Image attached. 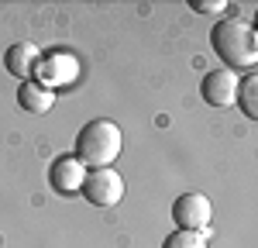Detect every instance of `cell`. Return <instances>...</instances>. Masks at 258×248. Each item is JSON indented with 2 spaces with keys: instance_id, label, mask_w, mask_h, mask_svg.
I'll return each mask as SVG.
<instances>
[{
  "instance_id": "6da1fadb",
  "label": "cell",
  "mask_w": 258,
  "mask_h": 248,
  "mask_svg": "<svg viewBox=\"0 0 258 248\" xmlns=\"http://www.w3.org/2000/svg\"><path fill=\"white\" fill-rule=\"evenodd\" d=\"M210 41H214V52L227 62V69H255L258 62V38L255 28L244 18H220L210 31Z\"/></svg>"
},
{
  "instance_id": "7a4b0ae2",
  "label": "cell",
  "mask_w": 258,
  "mask_h": 248,
  "mask_svg": "<svg viewBox=\"0 0 258 248\" xmlns=\"http://www.w3.org/2000/svg\"><path fill=\"white\" fill-rule=\"evenodd\" d=\"M120 148H124L120 128L114 121H107V117H100V121H90L80 131V138H76V159L83 165H93V169H107L120 155Z\"/></svg>"
},
{
  "instance_id": "3957f363",
  "label": "cell",
  "mask_w": 258,
  "mask_h": 248,
  "mask_svg": "<svg viewBox=\"0 0 258 248\" xmlns=\"http://www.w3.org/2000/svg\"><path fill=\"white\" fill-rule=\"evenodd\" d=\"M80 193L93 207H117L120 197H124V179H120V172H114L110 165L107 169H93V172H86Z\"/></svg>"
},
{
  "instance_id": "277c9868",
  "label": "cell",
  "mask_w": 258,
  "mask_h": 248,
  "mask_svg": "<svg viewBox=\"0 0 258 248\" xmlns=\"http://www.w3.org/2000/svg\"><path fill=\"white\" fill-rule=\"evenodd\" d=\"M172 221L179 231H203L210 227V200L203 193H182L172 204Z\"/></svg>"
},
{
  "instance_id": "5b68a950",
  "label": "cell",
  "mask_w": 258,
  "mask_h": 248,
  "mask_svg": "<svg viewBox=\"0 0 258 248\" xmlns=\"http://www.w3.org/2000/svg\"><path fill=\"white\" fill-rule=\"evenodd\" d=\"M238 73H231V69H214V73H207L203 76V100L210 103V107H231V103L238 100Z\"/></svg>"
},
{
  "instance_id": "8992f818",
  "label": "cell",
  "mask_w": 258,
  "mask_h": 248,
  "mask_svg": "<svg viewBox=\"0 0 258 248\" xmlns=\"http://www.w3.org/2000/svg\"><path fill=\"white\" fill-rule=\"evenodd\" d=\"M52 190L62 193V197H73L83 190V179H86V165L76 159V155H59L52 162Z\"/></svg>"
},
{
  "instance_id": "52a82bcc",
  "label": "cell",
  "mask_w": 258,
  "mask_h": 248,
  "mask_svg": "<svg viewBox=\"0 0 258 248\" xmlns=\"http://www.w3.org/2000/svg\"><path fill=\"white\" fill-rule=\"evenodd\" d=\"M38 62H41V52H38L35 41H18V45H11L7 55H4L7 73H11V76H21V80H28V76L38 69Z\"/></svg>"
},
{
  "instance_id": "ba28073f",
  "label": "cell",
  "mask_w": 258,
  "mask_h": 248,
  "mask_svg": "<svg viewBox=\"0 0 258 248\" xmlns=\"http://www.w3.org/2000/svg\"><path fill=\"white\" fill-rule=\"evenodd\" d=\"M18 103H21V110H28V114H48L52 103H55V90L41 86L38 80H24L18 90Z\"/></svg>"
},
{
  "instance_id": "9c48e42d",
  "label": "cell",
  "mask_w": 258,
  "mask_h": 248,
  "mask_svg": "<svg viewBox=\"0 0 258 248\" xmlns=\"http://www.w3.org/2000/svg\"><path fill=\"white\" fill-rule=\"evenodd\" d=\"M48 66H52V69H41L38 76H41V86H48V90H52V83H69V80H76V59H69V55H52V59H48Z\"/></svg>"
},
{
  "instance_id": "30bf717a",
  "label": "cell",
  "mask_w": 258,
  "mask_h": 248,
  "mask_svg": "<svg viewBox=\"0 0 258 248\" xmlns=\"http://www.w3.org/2000/svg\"><path fill=\"white\" fill-rule=\"evenodd\" d=\"M234 103H241L244 117H251V121L258 117V76L255 73H248V76L238 83V100Z\"/></svg>"
},
{
  "instance_id": "8fae6325",
  "label": "cell",
  "mask_w": 258,
  "mask_h": 248,
  "mask_svg": "<svg viewBox=\"0 0 258 248\" xmlns=\"http://www.w3.org/2000/svg\"><path fill=\"white\" fill-rule=\"evenodd\" d=\"M207 238H210V227L203 231H172L162 248H207Z\"/></svg>"
},
{
  "instance_id": "7c38bea8",
  "label": "cell",
  "mask_w": 258,
  "mask_h": 248,
  "mask_svg": "<svg viewBox=\"0 0 258 248\" xmlns=\"http://www.w3.org/2000/svg\"><path fill=\"white\" fill-rule=\"evenodd\" d=\"M193 11H207V14H220V11H227V4H224V0H193Z\"/></svg>"
}]
</instances>
